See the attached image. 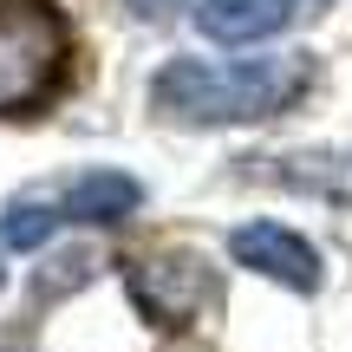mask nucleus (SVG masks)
Listing matches in <instances>:
<instances>
[{
    "instance_id": "1",
    "label": "nucleus",
    "mask_w": 352,
    "mask_h": 352,
    "mask_svg": "<svg viewBox=\"0 0 352 352\" xmlns=\"http://www.w3.org/2000/svg\"><path fill=\"white\" fill-rule=\"evenodd\" d=\"M300 85V59H170L151 85V104L176 124H248L274 118Z\"/></svg>"
},
{
    "instance_id": "2",
    "label": "nucleus",
    "mask_w": 352,
    "mask_h": 352,
    "mask_svg": "<svg viewBox=\"0 0 352 352\" xmlns=\"http://www.w3.org/2000/svg\"><path fill=\"white\" fill-rule=\"evenodd\" d=\"M65 72V26L46 0H0V118L39 104Z\"/></svg>"
},
{
    "instance_id": "3",
    "label": "nucleus",
    "mask_w": 352,
    "mask_h": 352,
    "mask_svg": "<svg viewBox=\"0 0 352 352\" xmlns=\"http://www.w3.org/2000/svg\"><path fill=\"white\" fill-rule=\"evenodd\" d=\"M131 294H138V307L157 327H183V320H196L215 300V274L196 254H157V261L131 267Z\"/></svg>"
},
{
    "instance_id": "4",
    "label": "nucleus",
    "mask_w": 352,
    "mask_h": 352,
    "mask_svg": "<svg viewBox=\"0 0 352 352\" xmlns=\"http://www.w3.org/2000/svg\"><path fill=\"white\" fill-rule=\"evenodd\" d=\"M228 254H235L248 274L280 280V287H294V294H314V287H320V254L307 248L294 228H280V222H248V228H235V235H228Z\"/></svg>"
},
{
    "instance_id": "5",
    "label": "nucleus",
    "mask_w": 352,
    "mask_h": 352,
    "mask_svg": "<svg viewBox=\"0 0 352 352\" xmlns=\"http://www.w3.org/2000/svg\"><path fill=\"white\" fill-rule=\"evenodd\" d=\"M138 202H144V189L131 183L124 170H85L59 196V215H65V222H124Z\"/></svg>"
},
{
    "instance_id": "6",
    "label": "nucleus",
    "mask_w": 352,
    "mask_h": 352,
    "mask_svg": "<svg viewBox=\"0 0 352 352\" xmlns=\"http://www.w3.org/2000/svg\"><path fill=\"white\" fill-rule=\"evenodd\" d=\"M294 0H196V20L209 39L222 46H248V39H267L280 20H287Z\"/></svg>"
},
{
    "instance_id": "7",
    "label": "nucleus",
    "mask_w": 352,
    "mask_h": 352,
    "mask_svg": "<svg viewBox=\"0 0 352 352\" xmlns=\"http://www.w3.org/2000/svg\"><path fill=\"white\" fill-rule=\"evenodd\" d=\"M59 222H65L59 202H13V209L0 215V241H7V248H39Z\"/></svg>"
},
{
    "instance_id": "8",
    "label": "nucleus",
    "mask_w": 352,
    "mask_h": 352,
    "mask_svg": "<svg viewBox=\"0 0 352 352\" xmlns=\"http://www.w3.org/2000/svg\"><path fill=\"white\" fill-rule=\"evenodd\" d=\"M138 13H151V20H164V13H176V7H189V0H131Z\"/></svg>"
}]
</instances>
